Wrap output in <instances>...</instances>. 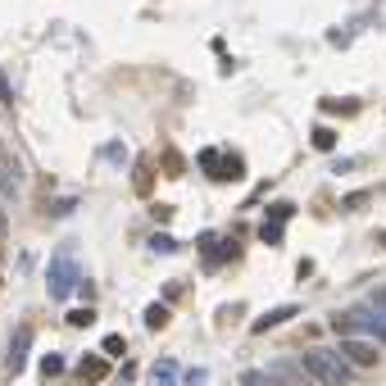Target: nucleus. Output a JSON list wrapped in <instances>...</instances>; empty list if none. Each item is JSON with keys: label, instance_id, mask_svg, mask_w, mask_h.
Listing matches in <instances>:
<instances>
[{"label": "nucleus", "instance_id": "nucleus-18", "mask_svg": "<svg viewBox=\"0 0 386 386\" xmlns=\"http://www.w3.org/2000/svg\"><path fill=\"white\" fill-rule=\"evenodd\" d=\"M95 323V309H69V327H91Z\"/></svg>", "mask_w": 386, "mask_h": 386}, {"label": "nucleus", "instance_id": "nucleus-3", "mask_svg": "<svg viewBox=\"0 0 386 386\" xmlns=\"http://www.w3.org/2000/svg\"><path fill=\"white\" fill-rule=\"evenodd\" d=\"M200 168L214 182H241L246 178V164H241L237 154H218V150H200Z\"/></svg>", "mask_w": 386, "mask_h": 386}, {"label": "nucleus", "instance_id": "nucleus-6", "mask_svg": "<svg viewBox=\"0 0 386 386\" xmlns=\"http://www.w3.org/2000/svg\"><path fill=\"white\" fill-rule=\"evenodd\" d=\"M27 345H32V327H18L14 341H9V354H5V378H18L27 364Z\"/></svg>", "mask_w": 386, "mask_h": 386}, {"label": "nucleus", "instance_id": "nucleus-1", "mask_svg": "<svg viewBox=\"0 0 386 386\" xmlns=\"http://www.w3.org/2000/svg\"><path fill=\"white\" fill-rule=\"evenodd\" d=\"M300 368L314 378L318 386H350L359 373L350 368V364L341 359V350H327V345H314V350L300 354Z\"/></svg>", "mask_w": 386, "mask_h": 386}, {"label": "nucleus", "instance_id": "nucleus-22", "mask_svg": "<svg viewBox=\"0 0 386 386\" xmlns=\"http://www.w3.org/2000/svg\"><path fill=\"white\" fill-rule=\"evenodd\" d=\"M0 100L9 105V82H5V73H0Z\"/></svg>", "mask_w": 386, "mask_h": 386}, {"label": "nucleus", "instance_id": "nucleus-2", "mask_svg": "<svg viewBox=\"0 0 386 386\" xmlns=\"http://www.w3.org/2000/svg\"><path fill=\"white\" fill-rule=\"evenodd\" d=\"M332 327L341 336H364V341H382L386 345V318L373 305H350V309H336Z\"/></svg>", "mask_w": 386, "mask_h": 386}, {"label": "nucleus", "instance_id": "nucleus-15", "mask_svg": "<svg viewBox=\"0 0 386 386\" xmlns=\"http://www.w3.org/2000/svg\"><path fill=\"white\" fill-rule=\"evenodd\" d=\"M309 141H314V150H332L336 146V132L332 128H314V137H309Z\"/></svg>", "mask_w": 386, "mask_h": 386}, {"label": "nucleus", "instance_id": "nucleus-24", "mask_svg": "<svg viewBox=\"0 0 386 386\" xmlns=\"http://www.w3.org/2000/svg\"><path fill=\"white\" fill-rule=\"evenodd\" d=\"M378 246H382V250H386V232H382V237H378Z\"/></svg>", "mask_w": 386, "mask_h": 386}, {"label": "nucleus", "instance_id": "nucleus-5", "mask_svg": "<svg viewBox=\"0 0 386 386\" xmlns=\"http://www.w3.org/2000/svg\"><path fill=\"white\" fill-rule=\"evenodd\" d=\"M73 282H77V268H73V259H55L51 264V277H46V291L55 295V300H69V291H73Z\"/></svg>", "mask_w": 386, "mask_h": 386}, {"label": "nucleus", "instance_id": "nucleus-12", "mask_svg": "<svg viewBox=\"0 0 386 386\" xmlns=\"http://www.w3.org/2000/svg\"><path fill=\"white\" fill-rule=\"evenodd\" d=\"M154 382H159V386H173V382H178V364H173V359H159V364H154Z\"/></svg>", "mask_w": 386, "mask_h": 386}, {"label": "nucleus", "instance_id": "nucleus-17", "mask_svg": "<svg viewBox=\"0 0 386 386\" xmlns=\"http://www.w3.org/2000/svg\"><path fill=\"white\" fill-rule=\"evenodd\" d=\"M64 373V354H46L41 359V378H60Z\"/></svg>", "mask_w": 386, "mask_h": 386}, {"label": "nucleus", "instance_id": "nucleus-23", "mask_svg": "<svg viewBox=\"0 0 386 386\" xmlns=\"http://www.w3.org/2000/svg\"><path fill=\"white\" fill-rule=\"evenodd\" d=\"M5 227H9V223H5V214H0V237H5Z\"/></svg>", "mask_w": 386, "mask_h": 386}, {"label": "nucleus", "instance_id": "nucleus-7", "mask_svg": "<svg viewBox=\"0 0 386 386\" xmlns=\"http://www.w3.org/2000/svg\"><path fill=\"white\" fill-rule=\"evenodd\" d=\"M286 318H295V305H277V309H268V314H259L255 323H250V332L264 336V332H273V327H282Z\"/></svg>", "mask_w": 386, "mask_h": 386}, {"label": "nucleus", "instance_id": "nucleus-8", "mask_svg": "<svg viewBox=\"0 0 386 386\" xmlns=\"http://www.w3.org/2000/svg\"><path fill=\"white\" fill-rule=\"evenodd\" d=\"M18 187H23V168H18V159H0V196L14 200Z\"/></svg>", "mask_w": 386, "mask_h": 386}, {"label": "nucleus", "instance_id": "nucleus-21", "mask_svg": "<svg viewBox=\"0 0 386 386\" xmlns=\"http://www.w3.org/2000/svg\"><path fill=\"white\" fill-rule=\"evenodd\" d=\"M373 309H378V314L386 318V286H382V291H378V295H373Z\"/></svg>", "mask_w": 386, "mask_h": 386}, {"label": "nucleus", "instance_id": "nucleus-9", "mask_svg": "<svg viewBox=\"0 0 386 386\" xmlns=\"http://www.w3.org/2000/svg\"><path fill=\"white\" fill-rule=\"evenodd\" d=\"M77 368H82V378H86V382H100V378H109V359H105V354H86V359L77 364Z\"/></svg>", "mask_w": 386, "mask_h": 386}, {"label": "nucleus", "instance_id": "nucleus-19", "mask_svg": "<svg viewBox=\"0 0 386 386\" xmlns=\"http://www.w3.org/2000/svg\"><path fill=\"white\" fill-rule=\"evenodd\" d=\"M259 237H264L268 246H282V223H264V227H259Z\"/></svg>", "mask_w": 386, "mask_h": 386}, {"label": "nucleus", "instance_id": "nucleus-13", "mask_svg": "<svg viewBox=\"0 0 386 386\" xmlns=\"http://www.w3.org/2000/svg\"><path fill=\"white\" fill-rule=\"evenodd\" d=\"M105 359H123V354H128V341H123V336H105Z\"/></svg>", "mask_w": 386, "mask_h": 386}, {"label": "nucleus", "instance_id": "nucleus-4", "mask_svg": "<svg viewBox=\"0 0 386 386\" xmlns=\"http://www.w3.org/2000/svg\"><path fill=\"white\" fill-rule=\"evenodd\" d=\"M341 359L350 364L354 373H359V368H373V364H378V345H368L364 336H341Z\"/></svg>", "mask_w": 386, "mask_h": 386}, {"label": "nucleus", "instance_id": "nucleus-10", "mask_svg": "<svg viewBox=\"0 0 386 386\" xmlns=\"http://www.w3.org/2000/svg\"><path fill=\"white\" fill-rule=\"evenodd\" d=\"M318 105H323L327 114H341V119H350V114H359V100H327V95H323Z\"/></svg>", "mask_w": 386, "mask_h": 386}, {"label": "nucleus", "instance_id": "nucleus-16", "mask_svg": "<svg viewBox=\"0 0 386 386\" xmlns=\"http://www.w3.org/2000/svg\"><path fill=\"white\" fill-rule=\"evenodd\" d=\"M291 214H295V205H291V200H277V205L268 209V223H286Z\"/></svg>", "mask_w": 386, "mask_h": 386}, {"label": "nucleus", "instance_id": "nucleus-20", "mask_svg": "<svg viewBox=\"0 0 386 386\" xmlns=\"http://www.w3.org/2000/svg\"><path fill=\"white\" fill-rule=\"evenodd\" d=\"M123 154H128V150H123L119 141H109V146H105V159H109V164H128V159H123Z\"/></svg>", "mask_w": 386, "mask_h": 386}, {"label": "nucleus", "instance_id": "nucleus-11", "mask_svg": "<svg viewBox=\"0 0 386 386\" xmlns=\"http://www.w3.org/2000/svg\"><path fill=\"white\" fill-rule=\"evenodd\" d=\"M141 318H146V327H150V332H159V327H168V305H150Z\"/></svg>", "mask_w": 386, "mask_h": 386}, {"label": "nucleus", "instance_id": "nucleus-14", "mask_svg": "<svg viewBox=\"0 0 386 386\" xmlns=\"http://www.w3.org/2000/svg\"><path fill=\"white\" fill-rule=\"evenodd\" d=\"M241 386H282V382H273L268 373H259V368H246L241 373Z\"/></svg>", "mask_w": 386, "mask_h": 386}]
</instances>
